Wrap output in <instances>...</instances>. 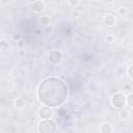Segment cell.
I'll return each instance as SVG.
<instances>
[{
  "instance_id": "6da1fadb",
  "label": "cell",
  "mask_w": 133,
  "mask_h": 133,
  "mask_svg": "<svg viewBox=\"0 0 133 133\" xmlns=\"http://www.w3.org/2000/svg\"><path fill=\"white\" fill-rule=\"evenodd\" d=\"M57 130L56 124L53 119H42L37 126L38 133H55Z\"/></svg>"
},
{
  "instance_id": "7a4b0ae2",
  "label": "cell",
  "mask_w": 133,
  "mask_h": 133,
  "mask_svg": "<svg viewBox=\"0 0 133 133\" xmlns=\"http://www.w3.org/2000/svg\"><path fill=\"white\" fill-rule=\"evenodd\" d=\"M127 103V98L123 94H115L111 98V104L116 108H123Z\"/></svg>"
},
{
  "instance_id": "3957f363",
  "label": "cell",
  "mask_w": 133,
  "mask_h": 133,
  "mask_svg": "<svg viewBox=\"0 0 133 133\" xmlns=\"http://www.w3.org/2000/svg\"><path fill=\"white\" fill-rule=\"evenodd\" d=\"M53 115V110L50 106H42L38 110V116L42 119H49Z\"/></svg>"
},
{
  "instance_id": "277c9868",
  "label": "cell",
  "mask_w": 133,
  "mask_h": 133,
  "mask_svg": "<svg viewBox=\"0 0 133 133\" xmlns=\"http://www.w3.org/2000/svg\"><path fill=\"white\" fill-rule=\"evenodd\" d=\"M48 57H49L50 62H52L53 64H58L62 60V54L58 50H52L48 54Z\"/></svg>"
},
{
  "instance_id": "5b68a950",
  "label": "cell",
  "mask_w": 133,
  "mask_h": 133,
  "mask_svg": "<svg viewBox=\"0 0 133 133\" xmlns=\"http://www.w3.org/2000/svg\"><path fill=\"white\" fill-rule=\"evenodd\" d=\"M31 6H32V9L35 12H41L45 8V2L44 1H41V0H36V1H34L31 4Z\"/></svg>"
},
{
  "instance_id": "8992f818",
  "label": "cell",
  "mask_w": 133,
  "mask_h": 133,
  "mask_svg": "<svg viewBox=\"0 0 133 133\" xmlns=\"http://www.w3.org/2000/svg\"><path fill=\"white\" fill-rule=\"evenodd\" d=\"M113 130V127L109 123H103L100 126V132L101 133H111Z\"/></svg>"
},
{
  "instance_id": "52a82bcc",
  "label": "cell",
  "mask_w": 133,
  "mask_h": 133,
  "mask_svg": "<svg viewBox=\"0 0 133 133\" xmlns=\"http://www.w3.org/2000/svg\"><path fill=\"white\" fill-rule=\"evenodd\" d=\"M104 23L108 26H112L114 23H115V17L112 15V14H109L107 15L105 18H104Z\"/></svg>"
},
{
  "instance_id": "ba28073f",
  "label": "cell",
  "mask_w": 133,
  "mask_h": 133,
  "mask_svg": "<svg viewBox=\"0 0 133 133\" xmlns=\"http://www.w3.org/2000/svg\"><path fill=\"white\" fill-rule=\"evenodd\" d=\"M118 116H119L121 119H127L129 117V111L126 110V109H122L118 112Z\"/></svg>"
},
{
  "instance_id": "9c48e42d",
  "label": "cell",
  "mask_w": 133,
  "mask_h": 133,
  "mask_svg": "<svg viewBox=\"0 0 133 133\" xmlns=\"http://www.w3.org/2000/svg\"><path fill=\"white\" fill-rule=\"evenodd\" d=\"M15 106H16L17 108H23V107L25 106V102H24L22 99H18V100L15 101Z\"/></svg>"
},
{
  "instance_id": "30bf717a",
  "label": "cell",
  "mask_w": 133,
  "mask_h": 133,
  "mask_svg": "<svg viewBox=\"0 0 133 133\" xmlns=\"http://www.w3.org/2000/svg\"><path fill=\"white\" fill-rule=\"evenodd\" d=\"M127 104L130 107H133V92L128 95V97H127Z\"/></svg>"
},
{
  "instance_id": "8fae6325",
  "label": "cell",
  "mask_w": 133,
  "mask_h": 133,
  "mask_svg": "<svg viewBox=\"0 0 133 133\" xmlns=\"http://www.w3.org/2000/svg\"><path fill=\"white\" fill-rule=\"evenodd\" d=\"M127 74H128V76L130 77V79H132V80H133V64H131V65L128 68Z\"/></svg>"
},
{
  "instance_id": "7c38bea8",
  "label": "cell",
  "mask_w": 133,
  "mask_h": 133,
  "mask_svg": "<svg viewBox=\"0 0 133 133\" xmlns=\"http://www.w3.org/2000/svg\"><path fill=\"white\" fill-rule=\"evenodd\" d=\"M105 41L108 42V43H112V42H114V35H112V34H108V35H106V36H105Z\"/></svg>"
},
{
  "instance_id": "4fadbf2b",
  "label": "cell",
  "mask_w": 133,
  "mask_h": 133,
  "mask_svg": "<svg viewBox=\"0 0 133 133\" xmlns=\"http://www.w3.org/2000/svg\"><path fill=\"white\" fill-rule=\"evenodd\" d=\"M68 3H69L70 5L76 6V5H78V4H79V1H78V0H75V1H74V0H70V1L68 2Z\"/></svg>"
},
{
  "instance_id": "5bb4252c",
  "label": "cell",
  "mask_w": 133,
  "mask_h": 133,
  "mask_svg": "<svg viewBox=\"0 0 133 133\" xmlns=\"http://www.w3.org/2000/svg\"><path fill=\"white\" fill-rule=\"evenodd\" d=\"M81 115H82V112L81 111H75L74 112V117H76V118H80Z\"/></svg>"
},
{
  "instance_id": "9a60e30c",
  "label": "cell",
  "mask_w": 133,
  "mask_h": 133,
  "mask_svg": "<svg viewBox=\"0 0 133 133\" xmlns=\"http://www.w3.org/2000/svg\"><path fill=\"white\" fill-rule=\"evenodd\" d=\"M126 11H127V9L125 7H119L118 8V14L119 15H124V14H126Z\"/></svg>"
},
{
  "instance_id": "2e32d148",
  "label": "cell",
  "mask_w": 133,
  "mask_h": 133,
  "mask_svg": "<svg viewBox=\"0 0 133 133\" xmlns=\"http://www.w3.org/2000/svg\"><path fill=\"white\" fill-rule=\"evenodd\" d=\"M72 16L75 17V18H77V17L80 16V12H78V11H72Z\"/></svg>"
},
{
  "instance_id": "e0dca14e",
  "label": "cell",
  "mask_w": 133,
  "mask_h": 133,
  "mask_svg": "<svg viewBox=\"0 0 133 133\" xmlns=\"http://www.w3.org/2000/svg\"><path fill=\"white\" fill-rule=\"evenodd\" d=\"M5 47H6V46H5V41H2V42H1V49L4 50Z\"/></svg>"
}]
</instances>
